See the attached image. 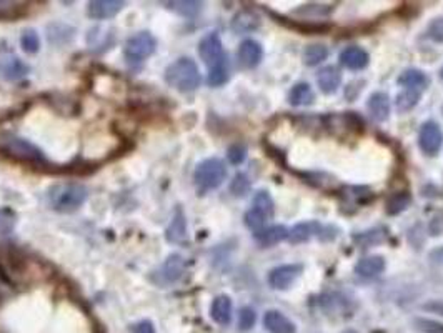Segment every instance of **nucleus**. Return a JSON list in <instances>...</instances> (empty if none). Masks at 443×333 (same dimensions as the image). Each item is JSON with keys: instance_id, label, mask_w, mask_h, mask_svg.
Listing matches in <instances>:
<instances>
[{"instance_id": "nucleus-1", "label": "nucleus", "mask_w": 443, "mask_h": 333, "mask_svg": "<svg viewBox=\"0 0 443 333\" xmlns=\"http://www.w3.org/2000/svg\"><path fill=\"white\" fill-rule=\"evenodd\" d=\"M200 72L192 58L184 57L170 64L166 70V82L175 90L188 94L200 86Z\"/></svg>"}, {"instance_id": "nucleus-2", "label": "nucleus", "mask_w": 443, "mask_h": 333, "mask_svg": "<svg viewBox=\"0 0 443 333\" xmlns=\"http://www.w3.org/2000/svg\"><path fill=\"white\" fill-rule=\"evenodd\" d=\"M88 190L80 184H61L49 190V202L54 210L70 213L80 209L87 200Z\"/></svg>"}, {"instance_id": "nucleus-3", "label": "nucleus", "mask_w": 443, "mask_h": 333, "mask_svg": "<svg viewBox=\"0 0 443 333\" xmlns=\"http://www.w3.org/2000/svg\"><path fill=\"white\" fill-rule=\"evenodd\" d=\"M193 179L198 187L204 190H214V188L220 187L223 180L227 179L225 163L220 159H207L198 163Z\"/></svg>"}, {"instance_id": "nucleus-4", "label": "nucleus", "mask_w": 443, "mask_h": 333, "mask_svg": "<svg viewBox=\"0 0 443 333\" xmlns=\"http://www.w3.org/2000/svg\"><path fill=\"white\" fill-rule=\"evenodd\" d=\"M0 150H3L7 155L17 160H22V162L39 163L45 160L44 154L33 143L25 140V138L14 137V135H3L0 138Z\"/></svg>"}, {"instance_id": "nucleus-5", "label": "nucleus", "mask_w": 443, "mask_h": 333, "mask_svg": "<svg viewBox=\"0 0 443 333\" xmlns=\"http://www.w3.org/2000/svg\"><path fill=\"white\" fill-rule=\"evenodd\" d=\"M155 47H157V40L150 32H138L125 42L124 54L129 60L142 62L155 52Z\"/></svg>"}, {"instance_id": "nucleus-6", "label": "nucleus", "mask_w": 443, "mask_h": 333, "mask_svg": "<svg viewBox=\"0 0 443 333\" xmlns=\"http://www.w3.org/2000/svg\"><path fill=\"white\" fill-rule=\"evenodd\" d=\"M198 54H200L204 64L209 67V70L229 62L227 60L225 52H223L222 39L217 32L209 33V35H205L204 39L200 40V44H198Z\"/></svg>"}, {"instance_id": "nucleus-7", "label": "nucleus", "mask_w": 443, "mask_h": 333, "mask_svg": "<svg viewBox=\"0 0 443 333\" xmlns=\"http://www.w3.org/2000/svg\"><path fill=\"white\" fill-rule=\"evenodd\" d=\"M185 272V260L180 255H170L159 270L150 275V280L160 286H167L180 280Z\"/></svg>"}, {"instance_id": "nucleus-8", "label": "nucleus", "mask_w": 443, "mask_h": 333, "mask_svg": "<svg viewBox=\"0 0 443 333\" xmlns=\"http://www.w3.org/2000/svg\"><path fill=\"white\" fill-rule=\"evenodd\" d=\"M443 132L437 122L428 120L420 127L419 132V145L424 154L437 155L442 149Z\"/></svg>"}, {"instance_id": "nucleus-9", "label": "nucleus", "mask_w": 443, "mask_h": 333, "mask_svg": "<svg viewBox=\"0 0 443 333\" xmlns=\"http://www.w3.org/2000/svg\"><path fill=\"white\" fill-rule=\"evenodd\" d=\"M302 265H280L268 273V284L275 290H287L300 277Z\"/></svg>"}, {"instance_id": "nucleus-10", "label": "nucleus", "mask_w": 443, "mask_h": 333, "mask_svg": "<svg viewBox=\"0 0 443 333\" xmlns=\"http://www.w3.org/2000/svg\"><path fill=\"white\" fill-rule=\"evenodd\" d=\"M125 2L122 0H94V2L88 3V15L92 19H112L124 8Z\"/></svg>"}, {"instance_id": "nucleus-11", "label": "nucleus", "mask_w": 443, "mask_h": 333, "mask_svg": "<svg viewBox=\"0 0 443 333\" xmlns=\"http://www.w3.org/2000/svg\"><path fill=\"white\" fill-rule=\"evenodd\" d=\"M369 62L370 57L367 54V50L358 47V45L347 47L345 50H341L340 54V64L347 67L348 70H364L369 65Z\"/></svg>"}, {"instance_id": "nucleus-12", "label": "nucleus", "mask_w": 443, "mask_h": 333, "mask_svg": "<svg viewBox=\"0 0 443 333\" xmlns=\"http://www.w3.org/2000/svg\"><path fill=\"white\" fill-rule=\"evenodd\" d=\"M261 57H264V50H261V45L259 42L247 39L240 44L239 60L242 67H245V69H253V67L260 64Z\"/></svg>"}, {"instance_id": "nucleus-13", "label": "nucleus", "mask_w": 443, "mask_h": 333, "mask_svg": "<svg viewBox=\"0 0 443 333\" xmlns=\"http://www.w3.org/2000/svg\"><path fill=\"white\" fill-rule=\"evenodd\" d=\"M264 325L270 333H297L293 322L278 310H268L264 317Z\"/></svg>"}, {"instance_id": "nucleus-14", "label": "nucleus", "mask_w": 443, "mask_h": 333, "mask_svg": "<svg viewBox=\"0 0 443 333\" xmlns=\"http://www.w3.org/2000/svg\"><path fill=\"white\" fill-rule=\"evenodd\" d=\"M253 238H255V242L260 243L261 247H272L284 242L285 238H289V230H287V227L284 225H272L267 227V229L257 230L255 234H253Z\"/></svg>"}, {"instance_id": "nucleus-15", "label": "nucleus", "mask_w": 443, "mask_h": 333, "mask_svg": "<svg viewBox=\"0 0 443 333\" xmlns=\"http://www.w3.org/2000/svg\"><path fill=\"white\" fill-rule=\"evenodd\" d=\"M316 83L323 94H333L341 83V74L337 67L327 65L316 74Z\"/></svg>"}, {"instance_id": "nucleus-16", "label": "nucleus", "mask_w": 443, "mask_h": 333, "mask_svg": "<svg viewBox=\"0 0 443 333\" xmlns=\"http://www.w3.org/2000/svg\"><path fill=\"white\" fill-rule=\"evenodd\" d=\"M367 107H369L372 119L377 122H385L390 115V99L385 92H375L370 95Z\"/></svg>"}, {"instance_id": "nucleus-17", "label": "nucleus", "mask_w": 443, "mask_h": 333, "mask_svg": "<svg viewBox=\"0 0 443 333\" xmlns=\"http://www.w3.org/2000/svg\"><path fill=\"white\" fill-rule=\"evenodd\" d=\"M385 272V260L380 255L365 257V259L358 260L355 265V273L364 278H373L382 275Z\"/></svg>"}, {"instance_id": "nucleus-18", "label": "nucleus", "mask_w": 443, "mask_h": 333, "mask_svg": "<svg viewBox=\"0 0 443 333\" xmlns=\"http://www.w3.org/2000/svg\"><path fill=\"white\" fill-rule=\"evenodd\" d=\"M187 222H185V215L180 209L175 210L174 218H172L170 225L167 229V240L172 243H185L187 242Z\"/></svg>"}, {"instance_id": "nucleus-19", "label": "nucleus", "mask_w": 443, "mask_h": 333, "mask_svg": "<svg viewBox=\"0 0 443 333\" xmlns=\"http://www.w3.org/2000/svg\"><path fill=\"white\" fill-rule=\"evenodd\" d=\"M315 100V94H314V88L310 87V83L307 82H300V83H295V86L290 88L289 92V102L293 107H307V105L314 104Z\"/></svg>"}, {"instance_id": "nucleus-20", "label": "nucleus", "mask_w": 443, "mask_h": 333, "mask_svg": "<svg viewBox=\"0 0 443 333\" xmlns=\"http://www.w3.org/2000/svg\"><path fill=\"white\" fill-rule=\"evenodd\" d=\"M210 315H212L214 322H217L218 325H229L232 322V300L227 295H220L217 297L212 303V309H210Z\"/></svg>"}, {"instance_id": "nucleus-21", "label": "nucleus", "mask_w": 443, "mask_h": 333, "mask_svg": "<svg viewBox=\"0 0 443 333\" xmlns=\"http://www.w3.org/2000/svg\"><path fill=\"white\" fill-rule=\"evenodd\" d=\"M398 86L403 88H413V90H424L428 86V77L425 72L419 69H407L398 77Z\"/></svg>"}, {"instance_id": "nucleus-22", "label": "nucleus", "mask_w": 443, "mask_h": 333, "mask_svg": "<svg viewBox=\"0 0 443 333\" xmlns=\"http://www.w3.org/2000/svg\"><path fill=\"white\" fill-rule=\"evenodd\" d=\"M320 230H322L320 223L303 222V223H298V225H295L293 229L289 232V238L290 242L293 243H302V242H307V240H310L315 234H319Z\"/></svg>"}, {"instance_id": "nucleus-23", "label": "nucleus", "mask_w": 443, "mask_h": 333, "mask_svg": "<svg viewBox=\"0 0 443 333\" xmlns=\"http://www.w3.org/2000/svg\"><path fill=\"white\" fill-rule=\"evenodd\" d=\"M327 57H328V49L322 44L307 45L305 50H303V64L309 67L322 64Z\"/></svg>"}, {"instance_id": "nucleus-24", "label": "nucleus", "mask_w": 443, "mask_h": 333, "mask_svg": "<svg viewBox=\"0 0 443 333\" xmlns=\"http://www.w3.org/2000/svg\"><path fill=\"white\" fill-rule=\"evenodd\" d=\"M421 90H413V88H403L398 95H396V108L398 112H408L413 107H417L420 102Z\"/></svg>"}, {"instance_id": "nucleus-25", "label": "nucleus", "mask_w": 443, "mask_h": 333, "mask_svg": "<svg viewBox=\"0 0 443 333\" xmlns=\"http://www.w3.org/2000/svg\"><path fill=\"white\" fill-rule=\"evenodd\" d=\"M412 204V195L408 192H396L390 199L387 200V213L388 215H398L403 210L408 209Z\"/></svg>"}, {"instance_id": "nucleus-26", "label": "nucleus", "mask_w": 443, "mask_h": 333, "mask_svg": "<svg viewBox=\"0 0 443 333\" xmlns=\"http://www.w3.org/2000/svg\"><path fill=\"white\" fill-rule=\"evenodd\" d=\"M234 29L237 32H250L255 31L260 25L259 17L253 15L252 12H240V14L234 19Z\"/></svg>"}, {"instance_id": "nucleus-27", "label": "nucleus", "mask_w": 443, "mask_h": 333, "mask_svg": "<svg viewBox=\"0 0 443 333\" xmlns=\"http://www.w3.org/2000/svg\"><path fill=\"white\" fill-rule=\"evenodd\" d=\"M252 209L257 210V212H260L261 215H265L267 218H272L273 217V200H272V197H270L265 190L257 192L255 197H253Z\"/></svg>"}, {"instance_id": "nucleus-28", "label": "nucleus", "mask_w": 443, "mask_h": 333, "mask_svg": "<svg viewBox=\"0 0 443 333\" xmlns=\"http://www.w3.org/2000/svg\"><path fill=\"white\" fill-rule=\"evenodd\" d=\"M166 6L182 17H195L198 12L202 10V2H192V0H185V2H167Z\"/></svg>"}, {"instance_id": "nucleus-29", "label": "nucleus", "mask_w": 443, "mask_h": 333, "mask_svg": "<svg viewBox=\"0 0 443 333\" xmlns=\"http://www.w3.org/2000/svg\"><path fill=\"white\" fill-rule=\"evenodd\" d=\"M385 238H387V232L383 229H373V230L365 232V234L355 235V242L360 243L362 247L377 245V243L385 242Z\"/></svg>"}, {"instance_id": "nucleus-30", "label": "nucleus", "mask_w": 443, "mask_h": 333, "mask_svg": "<svg viewBox=\"0 0 443 333\" xmlns=\"http://www.w3.org/2000/svg\"><path fill=\"white\" fill-rule=\"evenodd\" d=\"M229 77H230V69H229V62H227V64H222L215 67V69L212 70H209V79H207V82H209L212 87H218V86H223V83L229 80Z\"/></svg>"}, {"instance_id": "nucleus-31", "label": "nucleus", "mask_w": 443, "mask_h": 333, "mask_svg": "<svg viewBox=\"0 0 443 333\" xmlns=\"http://www.w3.org/2000/svg\"><path fill=\"white\" fill-rule=\"evenodd\" d=\"M20 44L27 54H35L40 49V40L35 31H25L20 37Z\"/></svg>"}, {"instance_id": "nucleus-32", "label": "nucleus", "mask_w": 443, "mask_h": 333, "mask_svg": "<svg viewBox=\"0 0 443 333\" xmlns=\"http://www.w3.org/2000/svg\"><path fill=\"white\" fill-rule=\"evenodd\" d=\"M413 325H415V330L421 333H443V323L437 322V320L415 318L413 320Z\"/></svg>"}, {"instance_id": "nucleus-33", "label": "nucleus", "mask_w": 443, "mask_h": 333, "mask_svg": "<svg viewBox=\"0 0 443 333\" xmlns=\"http://www.w3.org/2000/svg\"><path fill=\"white\" fill-rule=\"evenodd\" d=\"M267 220H268V218L265 217V215H261L260 212H257V210H253V209H250V210H248V212L245 213V223H247V227H248V229H252L253 232L264 229L265 222H267Z\"/></svg>"}, {"instance_id": "nucleus-34", "label": "nucleus", "mask_w": 443, "mask_h": 333, "mask_svg": "<svg viewBox=\"0 0 443 333\" xmlns=\"http://www.w3.org/2000/svg\"><path fill=\"white\" fill-rule=\"evenodd\" d=\"M230 190H232V193H234V195H237V197L245 195V193L250 190V180H248L243 174L235 175V179L232 180Z\"/></svg>"}, {"instance_id": "nucleus-35", "label": "nucleus", "mask_w": 443, "mask_h": 333, "mask_svg": "<svg viewBox=\"0 0 443 333\" xmlns=\"http://www.w3.org/2000/svg\"><path fill=\"white\" fill-rule=\"evenodd\" d=\"M255 320H257V315H255V311L250 309V307H245V309L240 310V315H239L240 330H243V332L250 330V328L255 325Z\"/></svg>"}, {"instance_id": "nucleus-36", "label": "nucleus", "mask_w": 443, "mask_h": 333, "mask_svg": "<svg viewBox=\"0 0 443 333\" xmlns=\"http://www.w3.org/2000/svg\"><path fill=\"white\" fill-rule=\"evenodd\" d=\"M15 225V215L10 210L0 209V234H8Z\"/></svg>"}, {"instance_id": "nucleus-37", "label": "nucleus", "mask_w": 443, "mask_h": 333, "mask_svg": "<svg viewBox=\"0 0 443 333\" xmlns=\"http://www.w3.org/2000/svg\"><path fill=\"white\" fill-rule=\"evenodd\" d=\"M428 37L433 42L443 44V17H437L435 20H432V24L428 25Z\"/></svg>"}, {"instance_id": "nucleus-38", "label": "nucleus", "mask_w": 443, "mask_h": 333, "mask_svg": "<svg viewBox=\"0 0 443 333\" xmlns=\"http://www.w3.org/2000/svg\"><path fill=\"white\" fill-rule=\"evenodd\" d=\"M227 157H229L230 163H234V165H239V163H242L243 160H245L247 149L243 145H240V143H235V145H232L230 149H229V154H227Z\"/></svg>"}, {"instance_id": "nucleus-39", "label": "nucleus", "mask_w": 443, "mask_h": 333, "mask_svg": "<svg viewBox=\"0 0 443 333\" xmlns=\"http://www.w3.org/2000/svg\"><path fill=\"white\" fill-rule=\"evenodd\" d=\"M27 65H24L19 58H12V62L8 64V67L6 69V74L8 79H19L27 72Z\"/></svg>"}, {"instance_id": "nucleus-40", "label": "nucleus", "mask_w": 443, "mask_h": 333, "mask_svg": "<svg viewBox=\"0 0 443 333\" xmlns=\"http://www.w3.org/2000/svg\"><path fill=\"white\" fill-rule=\"evenodd\" d=\"M428 232L433 237H440V235H443V212L433 215V218L428 223Z\"/></svg>"}, {"instance_id": "nucleus-41", "label": "nucleus", "mask_w": 443, "mask_h": 333, "mask_svg": "<svg viewBox=\"0 0 443 333\" xmlns=\"http://www.w3.org/2000/svg\"><path fill=\"white\" fill-rule=\"evenodd\" d=\"M20 3L17 2H6V0H0V19L3 17H12L20 12Z\"/></svg>"}, {"instance_id": "nucleus-42", "label": "nucleus", "mask_w": 443, "mask_h": 333, "mask_svg": "<svg viewBox=\"0 0 443 333\" xmlns=\"http://www.w3.org/2000/svg\"><path fill=\"white\" fill-rule=\"evenodd\" d=\"M132 333H155V328L149 320H142L132 327Z\"/></svg>"}, {"instance_id": "nucleus-43", "label": "nucleus", "mask_w": 443, "mask_h": 333, "mask_svg": "<svg viewBox=\"0 0 443 333\" xmlns=\"http://www.w3.org/2000/svg\"><path fill=\"white\" fill-rule=\"evenodd\" d=\"M424 310L432 311V314L442 315V317H443V302H440V300H435V302H428V303H425V305H424Z\"/></svg>"}, {"instance_id": "nucleus-44", "label": "nucleus", "mask_w": 443, "mask_h": 333, "mask_svg": "<svg viewBox=\"0 0 443 333\" xmlns=\"http://www.w3.org/2000/svg\"><path fill=\"white\" fill-rule=\"evenodd\" d=\"M430 260L437 265H443V247H437L435 250L430 252Z\"/></svg>"}, {"instance_id": "nucleus-45", "label": "nucleus", "mask_w": 443, "mask_h": 333, "mask_svg": "<svg viewBox=\"0 0 443 333\" xmlns=\"http://www.w3.org/2000/svg\"><path fill=\"white\" fill-rule=\"evenodd\" d=\"M344 333H357V332H353V330H347V332H344Z\"/></svg>"}, {"instance_id": "nucleus-46", "label": "nucleus", "mask_w": 443, "mask_h": 333, "mask_svg": "<svg viewBox=\"0 0 443 333\" xmlns=\"http://www.w3.org/2000/svg\"><path fill=\"white\" fill-rule=\"evenodd\" d=\"M440 77H442V79H443V69H442V70H440Z\"/></svg>"}]
</instances>
